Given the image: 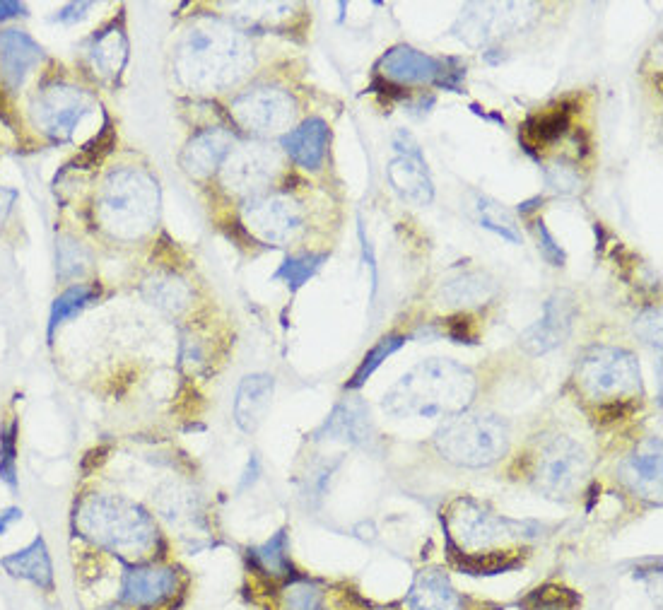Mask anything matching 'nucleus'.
Segmentation results:
<instances>
[{"label":"nucleus","instance_id":"1","mask_svg":"<svg viewBox=\"0 0 663 610\" xmlns=\"http://www.w3.org/2000/svg\"><path fill=\"white\" fill-rule=\"evenodd\" d=\"M478 381L468 367L454 360L420 362L403 374L381 401L393 418H454L473 403Z\"/></svg>","mask_w":663,"mask_h":610},{"label":"nucleus","instance_id":"2","mask_svg":"<svg viewBox=\"0 0 663 610\" xmlns=\"http://www.w3.org/2000/svg\"><path fill=\"white\" fill-rule=\"evenodd\" d=\"M434 449L461 468H488L507 454L509 427L497 415H454L434 432Z\"/></svg>","mask_w":663,"mask_h":610},{"label":"nucleus","instance_id":"3","mask_svg":"<svg viewBox=\"0 0 663 610\" xmlns=\"http://www.w3.org/2000/svg\"><path fill=\"white\" fill-rule=\"evenodd\" d=\"M82 529L92 541L119 555H148L157 543V531L148 514L102 497L82 509Z\"/></svg>","mask_w":663,"mask_h":610},{"label":"nucleus","instance_id":"4","mask_svg":"<svg viewBox=\"0 0 663 610\" xmlns=\"http://www.w3.org/2000/svg\"><path fill=\"white\" fill-rule=\"evenodd\" d=\"M589 471L591 459L582 444L565 434H557L538 449L536 463H533V483L543 495L567 500L577 495Z\"/></svg>","mask_w":663,"mask_h":610},{"label":"nucleus","instance_id":"5","mask_svg":"<svg viewBox=\"0 0 663 610\" xmlns=\"http://www.w3.org/2000/svg\"><path fill=\"white\" fill-rule=\"evenodd\" d=\"M447 529L449 538H456L461 548L480 550L502 541H519V538L538 536V526L528 521H512L502 514H492L473 500H456L449 507Z\"/></svg>","mask_w":663,"mask_h":610},{"label":"nucleus","instance_id":"6","mask_svg":"<svg viewBox=\"0 0 663 610\" xmlns=\"http://www.w3.org/2000/svg\"><path fill=\"white\" fill-rule=\"evenodd\" d=\"M579 386L591 398L623 401L642 389V374L635 355L623 348H594L582 357L577 367Z\"/></svg>","mask_w":663,"mask_h":610},{"label":"nucleus","instance_id":"7","mask_svg":"<svg viewBox=\"0 0 663 610\" xmlns=\"http://www.w3.org/2000/svg\"><path fill=\"white\" fill-rule=\"evenodd\" d=\"M536 5L528 3H475L461 10L454 34L466 44H490L524 29L533 20Z\"/></svg>","mask_w":663,"mask_h":610},{"label":"nucleus","instance_id":"8","mask_svg":"<svg viewBox=\"0 0 663 610\" xmlns=\"http://www.w3.org/2000/svg\"><path fill=\"white\" fill-rule=\"evenodd\" d=\"M393 148H396V157L386 169L393 191L403 201L413 205H430L434 198V186L420 145L415 143V138L408 131H398L393 136Z\"/></svg>","mask_w":663,"mask_h":610},{"label":"nucleus","instance_id":"9","mask_svg":"<svg viewBox=\"0 0 663 610\" xmlns=\"http://www.w3.org/2000/svg\"><path fill=\"white\" fill-rule=\"evenodd\" d=\"M577 319V299L572 292L560 290L545 302L543 316L521 333L519 343L528 355H545L562 345Z\"/></svg>","mask_w":663,"mask_h":610},{"label":"nucleus","instance_id":"10","mask_svg":"<svg viewBox=\"0 0 663 610\" xmlns=\"http://www.w3.org/2000/svg\"><path fill=\"white\" fill-rule=\"evenodd\" d=\"M379 73L398 87L437 85L444 75V61L422 54L413 46H396L381 58Z\"/></svg>","mask_w":663,"mask_h":610},{"label":"nucleus","instance_id":"11","mask_svg":"<svg viewBox=\"0 0 663 610\" xmlns=\"http://www.w3.org/2000/svg\"><path fill=\"white\" fill-rule=\"evenodd\" d=\"M304 213L297 201L287 196H273L266 201L254 203L249 210V227L261 234L268 242L283 244L302 230Z\"/></svg>","mask_w":663,"mask_h":610},{"label":"nucleus","instance_id":"12","mask_svg":"<svg viewBox=\"0 0 663 610\" xmlns=\"http://www.w3.org/2000/svg\"><path fill=\"white\" fill-rule=\"evenodd\" d=\"M176 572L169 567H138L123 577L121 603L128 608H155L176 594Z\"/></svg>","mask_w":663,"mask_h":610},{"label":"nucleus","instance_id":"13","mask_svg":"<svg viewBox=\"0 0 663 610\" xmlns=\"http://www.w3.org/2000/svg\"><path fill=\"white\" fill-rule=\"evenodd\" d=\"M319 437L340 439V442L367 447L374 439V425L372 420H369V410L365 403L357 396L340 401L336 410L331 413V418H328L324 427L319 430Z\"/></svg>","mask_w":663,"mask_h":610},{"label":"nucleus","instance_id":"14","mask_svg":"<svg viewBox=\"0 0 663 610\" xmlns=\"http://www.w3.org/2000/svg\"><path fill=\"white\" fill-rule=\"evenodd\" d=\"M275 391V379L271 374H249L242 379L234 398V420L246 434L256 432L263 418H266L268 406Z\"/></svg>","mask_w":663,"mask_h":610},{"label":"nucleus","instance_id":"15","mask_svg":"<svg viewBox=\"0 0 663 610\" xmlns=\"http://www.w3.org/2000/svg\"><path fill=\"white\" fill-rule=\"evenodd\" d=\"M408 610H463L461 596L451 586L447 574L439 570H422L415 577L406 598Z\"/></svg>","mask_w":663,"mask_h":610},{"label":"nucleus","instance_id":"16","mask_svg":"<svg viewBox=\"0 0 663 610\" xmlns=\"http://www.w3.org/2000/svg\"><path fill=\"white\" fill-rule=\"evenodd\" d=\"M239 109L244 111L246 123H254L256 131H275V128L285 126L295 116V102L290 95L278 90L258 92V95H249L239 102Z\"/></svg>","mask_w":663,"mask_h":610},{"label":"nucleus","instance_id":"17","mask_svg":"<svg viewBox=\"0 0 663 610\" xmlns=\"http://www.w3.org/2000/svg\"><path fill=\"white\" fill-rule=\"evenodd\" d=\"M328 126L321 119H309L302 126L283 136V148L297 164L307 169H316L324 162L328 145Z\"/></svg>","mask_w":663,"mask_h":610},{"label":"nucleus","instance_id":"18","mask_svg":"<svg viewBox=\"0 0 663 610\" xmlns=\"http://www.w3.org/2000/svg\"><path fill=\"white\" fill-rule=\"evenodd\" d=\"M41 49L34 44L27 34L8 29L0 34V61H3V73L10 80V85L17 87L25 75L39 63Z\"/></svg>","mask_w":663,"mask_h":610},{"label":"nucleus","instance_id":"19","mask_svg":"<svg viewBox=\"0 0 663 610\" xmlns=\"http://www.w3.org/2000/svg\"><path fill=\"white\" fill-rule=\"evenodd\" d=\"M0 565L13 574V577L27 579V582L37 584L41 589H51V586H54V567H51V557L46 553L44 538H34L29 548L3 557Z\"/></svg>","mask_w":663,"mask_h":610},{"label":"nucleus","instance_id":"20","mask_svg":"<svg viewBox=\"0 0 663 610\" xmlns=\"http://www.w3.org/2000/svg\"><path fill=\"white\" fill-rule=\"evenodd\" d=\"M497 285L483 271H456L442 280L439 297L447 304H483L495 295Z\"/></svg>","mask_w":663,"mask_h":610},{"label":"nucleus","instance_id":"21","mask_svg":"<svg viewBox=\"0 0 663 610\" xmlns=\"http://www.w3.org/2000/svg\"><path fill=\"white\" fill-rule=\"evenodd\" d=\"M627 478L632 488L644 495H659L661 492V442L649 439L639 447L627 461Z\"/></svg>","mask_w":663,"mask_h":610},{"label":"nucleus","instance_id":"22","mask_svg":"<svg viewBox=\"0 0 663 610\" xmlns=\"http://www.w3.org/2000/svg\"><path fill=\"white\" fill-rule=\"evenodd\" d=\"M569 121H572V109H567L565 104L553 111H545V114L531 116L524 123V140L531 143L533 148L555 143V140H560L567 133Z\"/></svg>","mask_w":663,"mask_h":610},{"label":"nucleus","instance_id":"23","mask_svg":"<svg viewBox=\"0 0 663 610\" xmlns=\"http://www.w3.org/2000/svg\"><path fill=\"white\" fill-rule=\"evenodd\" d=\"M473 210H475V220H478L480 227H485V230L500 234L502 239H507V242L512 244H521V230L519 225H516L514 215L509 213L504 205H500L497 201H492L488 196H475L473 201Z\"/></svg>","mask_w":663,"mask_h":610},{"label":"nucleus","instance_id":"24","mask_svg":"<svg viewBox=\"0 0 663 610\" xmlns=\"http://www.w3.org/2000/svg\"><path fill=\"white\" fill-rule=\"evenodd\" d=\"M225 150L227 143L220 133H203V136L193 140L189 150H186V169H189L191 174H198V177H205V174H210L217 167V162L225 155Z\"/></svg>","mask_w":663,"mask_h":610},{"label":"nucleus","instance_id":"25","mask_svg":"<svg viewBox=\"0 0 663 610\" xmlns=\"http://www.w3.org/2000/svg\"><path fill=\"white\" fill-rule=\"evenodd\" d=\"M449 550H451V560H454V565H459L461 570L471 572V574H497V572H504V570H512V567L519 565V560L512 553H497V550H492V553H463V550H456L454 545L449 543Z\"/></svg>","mask_w":663,"mask_h":610},{"label":"nucleus","instance_id":"26","mask_svg":"<svg viewBox=\"0 0 663 610\" xmlns=\"http://www.w3.org/2000/svg\"><path fill=\"white\" fill-rule=\"evenodd\" d=\"M326 254H302V256H290L283 266L275 271V280H285L292 290H299L304 283H309V278H314L316 273L324 266Z\"/></svg>","mask_w":663,"mask_h":610},{"label":"nucleus","instance_id":"27","mask_svg":"<svg viewBox=\"0 0 663 610\" xmlns=\"http://www.w3.org/2000/svg\"><path fill=\"white\" fill-rule=\"evenodd\" d=\"M97 295H99V290L95 285H75V287H70V290L63 292V295L54 302V307H51L49 336H54L56 326H61L68 316L80 312V309L85 307L87 302H92Z\"/></svg>","mask_w":663,"mask_h":610},{"label":"nucleus","instance_id":"28","mask_svg":"<svg viewBox=\"0 0 663 610\" xmlns=\"http://www.w3.org/2000/svg\"><path fill=\"white\" fill-rule=\"evenodd\" d=\"M403 345H406V336H386V338H381L379 343L374 345V348L369 350V353L365 355L362 365L357 367L355 377H352V381L348 384V389H360V386L365 384V381L369 377H372V374L377 372V369L381 365H384L386 357H391L393 353H396V350H401Z\"/></svg>","mask_w":663,"mask_h":610},{"label":"nucleus","instance_id":"29","mask_svg":"<svg viewBox=\"0 0 663 610\" xmlns=\"http://www.w3.org/2000/svg\"><path fill=\"white\" fill-rule=\"evenodd\" d=\"M254 560L263 572L273 577H285L290 572V557H287V536L285 531H278L268 543L254 550Z\"/></svg>","mask_w":663,"mask_h":610},{"label":"nucleus","instance_id":"30","mask_svg":"<svg viewBox=\"0 0 663 610\" xmlns=\"http://www.w3.org/2000/svg\"><path fill=\"white\" fill-rule=\"evenodd\" d=\"M526 610H577L579 598L562 586H543L524 601Z\"/></svg>","mask_w":663,"mask_h":610},{"label":"nucleus","instance_id":"31","mask_svg":"<svg viewBox=\"0 0 663 610\" xmlns=\"http://www.w3.org/2000/svg\"><path fill=\"white\" fill-rule=\"evenodd\" d=\"M0 478L10 490L17 488V422L0 430Z\"/></svg>","mask_w":663,"mask_h":610},{"label":"nucleus","instance_id":"32","mask_svg":"<svg viewBox=\"0 0 663 610\" xmlns=\"http://www.w3.org/2000/svg\"><path fill=\"white\" fill-rule=\"evenodd\" d=\"M545 179H548V186H553L555 191L562 193H574L582 189V179H579V172L572 167V164L565 162H553L545 167Z\"/></svg>","mask_w":663,"mask_h":610},{"label":"nucleus","instance_id":"33","mask_svg":"<svg viewBox=\"0 0 663 610\" xmlns=\"http://www.w3.org/2000/svg\"><path fill=\"white\" fill-rule=\"evenodd\" d=\"M152 287V302L160 304L164 309H179L184 307L186 299V287L179 285L176 280H150Z\"/></svg>","mask_w":663,"mask_h":610},{"label":"nucleus","instance_id":"34","mask_svg":"<svg viewBox=\"0 0 663 610\" xmlns=\"http://www.w3.org/2000/svg\"><path fill=\"white\" fill-rule=\"evenodd\" d=\"M635 333L644 343L661 348V312L659 309H644L635 319Z\"/></svg>","mask_w":663,"mask_h":610},{"label":"nucleus","instance_id":"35","mask_svg":"<svg viewBox=\"0 0 663 610\" xmlns=\"http://www.w3.org/2000/svg\"><path fill=\"white\" fill-rule=\"evenodd\" d=\"M536 232H538V239H541L538 249H541V254L548 258L550 266H555V268L565 266V261H567L565 251H562V246L555 242V237L550 234L548 227H545L543 220H536Z\"/></svg>","mask_w":663,"mask_h":610},{"label":"nucleus","instance_id":"36","mask_svg":"<svg viewBox=\"0 0 663 610\" xmlns=\"http://www.w3.org/2000/svg\"><path fill=\"white\" fill-rule=\"evenodd\" d=\"M442 333L454 340V343H473L475 338L473 321L468 319V316H454V319H447L442 324Z\"/></svg>","mask_w":663,"mask_h":610},{"label":"nucleus","instance_id":"37","mask_svg":"<svg viewBox=\"0 0 663 610\" xmlns=\"http://www.w3.org/2000/svg\"><path fill=\"white\" fill-rule=\"evenodd\" d=\"M287 606L290 610H321L319 594L304 584L292 586L290 594H287Z\"/></svg>","mask_w":663,"mask_h":610},{"label":"nucleus","instance_id":"38","mask_svg":"<svg viewBox=\"0 0 663 610\" xmlns=\"http://www.w3.org/2000/svg\"><path fill=\"white\" fill-rule=\"evenodd\" d=\"M20 15H27L25 5L20 3H0V20H13V17H20Z\"/></svg>","mask_w":663,"mask_h":610},{"label":"nucleus","instance_id":"39","mask_svg":"<svg viewBox=\"0 0 663 610\" xmlns=\"http://www.w3.org/2000/svg\"><path fill=\"white\" fill-rule=\"evenodd\" d=\"M87 8H90V3L68 5L66 10H61V13H58V20H61V22H75V20H80L82 10H87Z\"/></svg>","mask_w":663,"mask_h":610},{"label":"nucleus","instance_id":"40","mask_svg":"<svg viewBox=\"0 0 663 610\" xmlns=\"http://www.w3.org/2000/svg\"><path fill=\"white\" fill-rule=\"evenodd\" d=\"M20 516H22L20 509H5V512H0V533L8 531V526L20 519Z\"/></svg>","mask_w":663,"mask_h":610}]
</instances>
